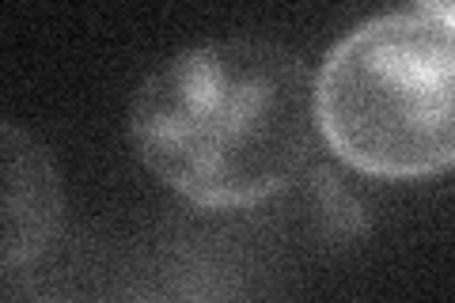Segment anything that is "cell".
Segmentation results:
<instances>
[{
	"label": "cell",
	"mask_w": 455,
	"mask_h": 303,
	"mask_svg": "<svg viewBox=\"0 0 455 303\" xmlns=\"http://www.w3.org/2000/svg\"><path fill=\"white\" fill-rule=\"evenodd\" d=\"M319 129L315 80L266 38L202 42L152 68L130 133L156 179L205 209L259 205L304 171Z\"/></svg>",
	"instance_id": "cell-1"
},
{
	"label": "cell",
	"mask_w": 455,
	"mask_h": 303,
	"mask_svg": "<svg viewBox=\"0 0 455 303\" xmlns=\"http://www.w3.org/2000/svg\"><path fill=\"white\" fill-rule=\"evenodd\" d=\"M315 114L326 144L364 175L455 167V23L418 4L353 27L323 57Z\"/></svg>",
	"instance_id": "cell-2"
},
{
	"label": "cell",
	"mask_w": 455,
	"mask_h": 303,
	"mask_svg": "<svg viewBox=\"0 0 455 303\" xmlns=\"http://www.w3.org/2000/svg\"><path fill=\"white\" fill-rule=\"evenodd\" d=\"M4 160V262L20 266L46 251L61 220V179L42 144L20 125L0 129Z\"/></svg>",
	"instance_id": "cell-3"
},
{
	"label": "cell",
	"mask_w": 455,
	"mask_h": 303,
	"mask_svg": "<svg viewBox=\"0 0 455 303\" xmlns=\"http://www.w3.org/2000/svg\"><path fill=\"white\" fill-rule=\"evenodd\" d=\"M436 12H440V16H444L448 23H455V4H433Z\"/></svg>",
	"instance_id": "cell-4"
},
{
	"label": "cell",
	"mask_w": 455,
	"mask_h": 303,
	"mask_svg": "<svg viewBox=\"0 0 455 303\" xmlns=\"http://www.w3.org/2000/svg\"><path fill=\"white\" fill-rule=\"evenodd\" d=\"M148 303H167V299H148Z\"/></svg>",
	"instance_id": "cell-5"
}]
</instances>
